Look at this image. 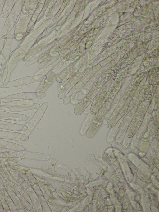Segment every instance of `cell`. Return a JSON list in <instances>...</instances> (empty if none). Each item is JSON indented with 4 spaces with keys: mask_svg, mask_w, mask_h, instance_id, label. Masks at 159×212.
I'll list each match as a JSON object with an SVG mask.
<instances>
[{
    "mask_svg": "<svg viewBox=\"0 0 159 212\" xmlns=\"http://www.w3.org/2000/svg\"><path fill=\"white\" fill-rule=\"evenodd\" d=\"M46 76L39 74L24 77L6 82V88L19 87L33 83L42 81Z\"/></svg>",
    "mask_w": 159,
    "mask_h": 212,
    "instance_id": "3957f363",
    "label": "cell"
},
{
    "mask_svg": "<svg viewBox=\"0 0 159 212\" xmlns=\"http://www.w3.org/2000/svg\"><path fill=\"white\" fill-rule=\"evenodd\" d=\"M149 99L144 100L140 105L127 129L125 134L127 137L131 138L137 132L143 120L145 113L149 104Z\"/></svg>",
    "mask_w": 159,
    "mask_h": 212,
    "instance_id": "7a4b0ae2",
    "label": "cell"
},
{
    "mask_svg": "<svg viewBox=\"0 0 159 212\" xmlns=\"http://www.w3.org/2000/svg\"><path fill=\"white\" fill-rule=\"evenodd\" d=\"M57 75L53 72L48 74L41 81L37 92H44L56 79Z\"/></svg>",
    "mask_w": 159,
    "mask_h": 212,
    "instance_id": "4fadbf2b",
    "label": "cell"
},
{
    "mask_svg": "<svg viewBox=\"0 0 159 212\" xmlns=\"http://www.w3.org/2000/svg\"><path fill=\"white\" fill-rule=\"evenodd\" d=\"M0 119L16 121H26L28 120V118L24 114L0 110Z\"/></svg>",
    "mask_w": 159,
    "mask_h": 212,
    "instance_id": "8fae6325",
    "label": "cell"
},
{
    "mask_svg": "<svg viewBox=\"0 0 159 212\" xmlns=\"http://www.w3.org/2000/svg\"><path fill=\"white\" fill-rule=\"evenodd\" d=\"M40 106V105L38 103L28 104L12 106L0 105V110L7 112H19L38 108Z\"/></svg>",
    "mask_w": 159,
    "mask_h": 212,
    "instance_id": "52a82bcc",
    "label": "cell"
},
{
    "mask_svg": "<svg viewBox=\"0 0 159 212\" xmlns=\"http://www.w3.org/2000/svg\"><path fill=\"white\" fill-rule=\"evenodd\" d=\"M15 12L13 9L7 18L4 25L2 30V34L5 35L8 34L14 27L17 18L20 12Z\"/></svg>",
    "mask_w": 159,
    "mask_h": 212,
    "instance_id": "ba28073f",
    "label": "cell"
},
{
    "mask_svg": "<svg viewBox=\"0 0 159 212\" xmlns=\"http://www.w3.org/2000/svg\"><path fill=\"white\" fill-rule=\"evenodd\" d=\"M6 82H0V88H6Z\"/></svg>",
    "mask_w": 159,
    "mask_h": 212,
    "instance_id": "484cf974",
    "label": "cell"
},
{
    "mask_svg": "<svg viewBox=\"0 0 159 212\" xmlns=\"http://www.w3.org/2000/svg\"><path fill=\"white\" fill-rule=\"evenodd\" d=\"M5 0H0V16L2 12Z\"/></svg>",
    "mask_w": 159,
    "mask_h": 212,
    "instance_id": "603a6c76",
    "label": "cell"
},
{
    "mask_svg": "<svg viewBox=\"0 0 159 212\" xmlns=\"http://www.w3.org/2000/svg\"><path fill=\"white\" fill-rule=\"evenodd\" d=\"M84 85V80L81 78L70 90L64 98L63 103L65 105L68 104L76 96L77 94Z\"/></svg>",
    "mask_w": 159,
    "mask_h": 212,
    "instance_id": "30bf717a",
    "label": "cell"
},
{
    "mask_svg": "<svg viewBox=\"0 0 159 212\" xmlns=\"http://www.w3.org/2000/svg\"><path fill=\"white\" fill-rule=\"evenodd\" d=\"M16 1V0H5L2 13L3 18L7 17L11 12Z\"/></svg>",
    "mask_w": 159,
    "mask_h": 212,
    "instance_id": "ac0fdd59",
    "label": "cell"
},
{
    "mask_svg": "<svg viewBox=\"0 0 159 212\" xmlns=\"http://www.w3.org/2000/svg\"><path fill=\"white\" fill-rule=\"evenodd\" d=\"M24 55V54H23L14 58H10L8 65V75L6 81L7 82L9 80L11 73L16 66L17 62L22 59Z\"/></svg>",
    "mask_w": 159,
    "mask_h": 212,
    "instance_id": "d6986e66",
    "label": "cell"
},
{
    "mask_svg": "<svg viewBox=\"0 0 159 212\" xmlns=\"http://www.w3.org/2000/svg\"><path fill=\"white\" fill-rule=\"evenodd\" d=\"M0 129L13 131L27 130V127L25 125L12 123L0 120Z\"/></svg>",
    "mask_w": 159,
    "mask_h": 212,
    "instance_id": "7c38bea8",
    "label": "cell"
},
{
    "mask_svg": "<svg viewBox=\"0 0 159 212\" xmlns=\"http://www.w3.org/2000/svg\"><path fill=\"white\" fill-rule=\"evenodd\" d=\"M21 100H25V92L10 95L0 99V103Z\"/></svg>",
    "mask_w": 159,
    "mask_h": 212,
    "instance_id": "e0dca14e",
    "label": "cell"
},
{
    "mask_svg": "<svg viewBox=\"0 0 159 212\" xmlns=\"http://www.w3.org/2000/svg\"></svg>",
    "mask_w": 159,
    "mask_h": 212,
    "instance_id": "4316f807",
    "label": "cell"
},
{
    "mask_svg": "<svg viewBox=\"0 0 159 212\" xmlns=\"http://www.w3.org/2000/svg\"><path fill=\"white\" fill-rule=\"evenodd\" d=\"M77 96L76 97L75 96L74 98L71 101V103L74 104H77L79 102V101L78 100L77 98Z\"/></svg>",
    "mask_w": 159,
    "mask_h": 212,
    "instance_id": "d4e9b609",
    "label": "cell"
},
{
    "mask_svg": "<svg viewBox=\"0 0 159 212\" xmlns=\"http://www.w3.org/2000/svg\"><path fill=\"white\" fill-rule=\"evenodd\" d=\"M92 100L85 96L79 101L75 107L74 109L75 114L77 115L81 114Z\"/></svg>",
    "mask_w": 159,
    "mask_h": 212,
    "instance_id": "9a60e30c",
    "label": "cell"
},
{
    "mask_svg": "<svg viewBox=\"0 0 159 212\" xmlns=\"http://www.w3.org/2000/svg\"><path fill=\"white\" fill-rule=\"evenodd\" d=\"M48 105V102L43 103L38 109L30 120L25 125L30 133L33 130L43 117Z\"/></svg>",
    "mask_w": 159,
    "mask_h": 212,
    "instance_id": "5b68a950",
    "label": "cell"
},
{
    "mask_svg": "<svg viewBox=\"0 0 159 212\" xmlns=\"http://www.w3.org/2000/svg\"><path fill=\"white\" fill-rule=\"evenodd\" d=\"M119 125V124H118L117 123L114 127L111 128V129L109 132L107 136V139L108 141L109 140V141H110L111 140H112V141H113V136Z\"/></svg>",
    "mask_w": 159,
    "mask_h": 212,
    "instance_id": "44dd1931",
    "label": "cell"
},
{
    "mask_svg": "<svg viewBox=\"0 0 159 212\" xmlns=\"http://www.w3.org/2000/svg\"><path fill=\"white\" fill-rule=\"evenodd\" d=\"M11 45L6 44L3 49L0 69V82H4L7 76Z\"/></svg>",
    "mask_w": 159,
    "mask_h": 212,
    "instance_id": "277c9868",
    "label": "cell"
},
{
    "mask_svg": "<svg viewBox=\"0 0 159 212\" xmlns=\"http://www.w3.org/2000/svg\"><path fill=\"white\" fill-rule=\"evenodd\" d=\"M0 138L19 141H26L28 139L29 137L27 135L21 133L0 130Z\"/></svg>",
    "mask_w": 159,
    "mask_h": 212,
    "instance_id": "9c48e42d",
    "label": "cell"
},
{
    "mask_svg": "<svg viewBox=\"0 0 159 212\" xmlns=\"http://www.w3.org/2000/svg\"><path fill=\"white\" fill-rule=\"evenodd\" d=\"M132 119L131 118H124L122 121L119 124L115 135L113 136V140H118L122 136L124 131L129 126Z\"/></svg>",
    "mask_w": 159,
    "mask_h": 212,
    "instance_id": "2e32d148",
    "label": "cell"
},
{
    "mask_svg": "<svg viewBox=\"0 0 159 212\" xmlns=\"http://www.w3.org/2000/svg\"><path fill=\"white\" fill-rule=\"evenodd\" d=\"M6 39L4 37H2L0 40V56L2 50L4 47Z\"/></svg>",
    "mask_w": 159,
    "mask_h": 212,
    "instance_id": "7402d4cb",
    "label": "cell"
},
{
    "mask_svg": "<svg viewBox=\"0 0 159 212\" xmlns=\"http://www.w3.org/2000/svg\"><path fill=\"white\" fill-rule=\"evenodd\" d=\"M23 36L22 33H16L15 35V37L17 40H21Z\"/></svg>",
    "mask_w": 159,
    "mask_h": 212,
    "instance_id": "cb8c5ba5",
    "label": "cell"
},
{
    "mask_svg": "<svg viewBox=\"0 0 159 212\" xmlns=\"http://www.w3.org/2000/svg\"><path fill=\"white\" fill-rule=\"evenodd\" d=\"M159 126L158 114L153 112L141 139L140 148L143 151L147 150L152 140L155 137Z\"/></svg>",
    "mask_w": 159,
    "mask_h": 212,
    "instance_id": "6da1fadb",
    "label": "cell"
},
{
    "mask_svg": "<svg viewBox=\"0 0 159 212\" xmlns=\"http://www.w3.org/2000/svg\"><path fill=\"white\" fill-rule=\"evenodd\" d=\"M83 73L79 72L73 75L63 86L60 92L58 97L61 99L64 98L70 90L76 85L83 76Z\"/></svg>",
    "mask_w": 159,
    "mask_h": 212,
    "instance_id": "8992f818",
    "label": "cell"
},
{
    "mask_svg": "<svg viewBox=\"0 0 159 212\" xmlns=\"http://www.w3.org/2000/svg\"><path fill=\"white\" fill-rule=\"evenodd\" d=\"M103 120V118L99 120H97L96 117L93 119L86 132L88 137L92 138L95 135L101 127Z\"/></svg>",
    "mask_w": 159,
    "mask_h": 212,
    "instance_id": "5bb4252c",
    "label": "cell"
},
{
    "mask_svg": "<svg viewBox=\"0 0 159 212\" xmlns=\"http://www.w3.org/2000/svg\"><path fill=\"white\" fill-rule=\"evenodd\" d=\"M92 116L88 115L83 122L80 133L81 135H84L86 132L92 120Z\"/></svg>",
    "mask_w": 159,
    "mask_h": 212,
    "instance_id": "ffe728a7",
    "label": "cell"
}]
</instances>
